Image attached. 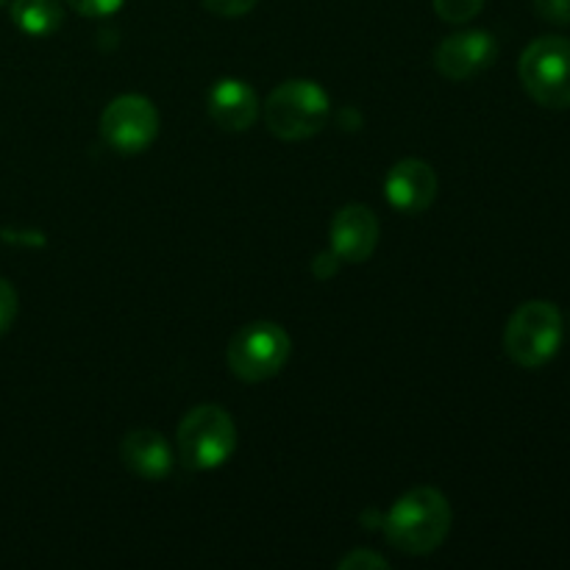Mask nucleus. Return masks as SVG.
I'll return each mask as SVG.
<instances>
[{"label": "nucleus", "instance_id": "1", "mask_svg": "<svg viewBox=\"0 0 570 570\" xmlns=\"http://www.w3.org/2000/svg\"><path fill=\"white\" fill-rule=\"evenodd\" d=\"M451 518L449 499L438 488H415L390 507L382 527L390 546L410 557H426L445 543Z\"/></svg>", "mask_w": 570, "mask_h": 570}, {"label": "nucleus", "instance_id": "2", "mask_svg": "<svg viewBox=\"0 0 570 570\" xmlns=\"http://www.w3.org/2000/svg\"><path fill=\"white\" fill-rule=\"evenodd\" d=\"M328 115H332V98L312 78H289L278 83L262 106L267 131L287 142L315 137L326 128Z\"/></svg>", "mask_w": 570, "mask_h": 570}, {"label": "nucleus", "instance_id": "3", "mask_svg": "<svg viewBox=\"0 0 570 570\" xmlns=\"http://www.w3.org/2000/svg\"><path fill=\"white\" fill-rule=\"evenodd\" d=\"M178 456L193 471H215L237 451V426L217 404H200L184 415L176 434Z\"/></svg>", "mask_w": 570, "mask_h": 570}, {"label": "nucleus", "instance_id": "4", "mask_svg": "<svg viewBox=\"0 0 570 570\" xmlns=\"http://www.w3.org/2000/svg\"><path fill=\"white\" fill-rule=\"evenodd\" d=\"M562 343V315L551 301H527L504 328V351L515 365L534 371L554 360Z\"/></svg>", "mask_w": 570, "mask_h": 570}, {"label": "nucleus", "instance_id": "5", "mask_svg": "<svg viewBox=\"0 0 570 570\" xmlns=\"http://www.w3.org/2000/svg\"><path fill=\"white\" fill-rule=\"evenodd\" d=\"M518 76L534 104L546 109H570V39L540 37L523 50Z\"/></svg>", "mask_w": 570, "mask_h": 570}, {"label": "nucleus", "instance_id": "6", "mask_svg": "<svg viewBox=\"0 0 570 570\" xmlns=\"http://www.w3.org/2000/svg\"><path fill=\"white\" fill-rule=\"evenodd\" d=\"M289 334L273 321H254L239 328L226 351L228 367L243 382L256 384L278 376L289 360Z\"/></svg>", "mask_w": 570, "mask_h": 570}, {"label": "nucleus", "instance_id": "7", "mask_svg": "<svg viewBox=\"0 0 570 570\" xmlns=\"http://www.w3.org/2000/svg\"><path fill=\"white\" fill-rule=\"evenodd\" d=\"M159 134V111L145 95H120L100 115V137L117 154H142Z\"/></svg>", "mask_w": 570, "mask_h": 570}, {"label": "nucleus", "instance_id": "8", "mask_svg": "<svg viewBox=\"0 0 570 570\" xmlns=\"http://www.w3.org/2000/svg\"><path fill=\"white\" fill-rule=\"evenodd\" d=\"M499 56V42L490 31H460L445 37L434 50V67L449 81H468L488 70Z\"/></svg>", "mask_w": 570, "mask_h": 570}, {"label": "nucleus", "instance_id": "9", "mask_svg": "<svg viewBox=\"0 0 570 570\" xmlns=\"http://www.w3.org/2000/svg\"><path fill=\"white\" fill-rule=\"evenodd\" d=\"M438 173L423 159H401L390 167L384 195L390 206H395L404 215H421L438 198Z\"/></svg>", "mask_w": 570, "mask_h": 570}, {"label": "nucleus", "instance_id": "10", "mask_svg": "<svg viewBox=\"0 0 570 570\" xmlns=\"http://www.w3.org/2000/svg\"><path fill=\"white\" fill-rule=\"evenodd\" d=\"M332 250L343 262H365L371 259L379 245V220L367 206L351 204L334 215L332 228Z\"/></svg>", "mask_w": 570, "mask_h": 570}, {"label": "nucleus", "instance_id": "11", "mask_svg": "<svg viewBox=\"0 0 570 570\" xmlns=\"http://www.w3.org/2000/svg\"><path fill=\"white\" fill-rule=\"evenodd\" d=\"M122 465L145 482H159L173 471V449L156 429H134L120 443Z\"/></svg>", "mask_w": 570, "mask_h": 570}, {"label": "nucleus", "instance_id": "12", "mask_svg": "<svg viewBox=\"0 0 570 570\" xmlns=\"http://www.w3.org/2000/svg\"><path fill=\"white\" fill-rule=\"evenodd\" d=\"M259 111V98L239 78H220L209 89V117L226 131H248Z\"/></svg>", "mask_w": 570, "mask_h": 570}, {"label": "nucleus", "instance_id": "13", "mask_svg": "<svg viewBox=\"0 0 570 570\" xmlns=\"http://www.w3.org/2000/svg\"><path fill=\"white\" fill-rule=\"evenodd\" d=\"M11 20L28 37H50L65 22V9L61 0H14Z\"/></svg>", "mask_w": 570, "mask_h": 570}, {"label": "nucleus", "instance_id": "14", "mask_svg": "<svg viewBox=\"0 0 570 570\" xmlns=\"http://www.w3.org/2000/svg\"><path fill=\"white\" fill-rule=\"evenodd\" d=\"M432 3H434V11H438L440 20L462 26V22L473 20V17L482 11L484 0H432Z\"/></svg>", "mask_w": 570, "mask_h": 570}, {"label": "nucleus", "instance_id": "15", "mask_svg": "<svg viewBox=\"0 0 570 570\" xmlns=\"http://www.w3.org/2000/svg\"><path fill=\"white\" fill-rule=\"evenodd\" d=\"M17 309H20V298H17V289L11 287L6 278H0V337L11 328L14 323Z\"/></svg>", "mask_w": 570, "mask_h": 570}, {"label": "nucleus", "instance_id": "16", "mask_svg": "<svg viewBox=\"0 0 570 570\" xmlns=\"http://www.w3.org/2000/svg\"><path fill=\"white\" fill-rule=\"evenodd\" d=\"M373 568L384 570V568H390V562L384 560L382 554H376V551H367V549H356L340 560V570H373Z\"/></svg>", "mask_w": 570, "mask_h": 570}, {"label": "nucleus", "instance_id": "17", "mask_svg": "<svg viewBox=\"0 0 570 570\" xmlns=\"http://www.w3.org/2000/svg\"><path fill=\"white\" fill-rule=\"evenodd\" d=\"M532 6L551 26H570V0H532Z\"/></svg>", "mask_w": 570, "mask_h": 570}, {"label": "nucleus", "instance_id": "18", "mask_svg": "<svg viewBox=\"0 0 570 570\" xmlns=\"http://www.w3.org/2000/svg\"><path fill=\"white\" fill-rule=\"evenodd\" d=\"M256 3L259 0H204L206 9L220 17H243L248 11H254Z\"/></svg>", "mask_w": 570, "mask_h": 570}, {"label": "nucleus", "instance_id": "19", "mask_svg": "<svg viewBox=\"0 0 570 570\" xmlns=\"http://www.w3.org/2000/svg\"><path fill=\"white\" fill-rule=\"evenodd\" d=\"M78 14H87V17H106V14H115L117 9L122 6V0H67Z\"/></svg>", "mask_w": 570, "mask_h": 570}, {"label": "nucleus", "instance_id": "20", "mask_svg": "<svg viewBox=\"0 0 570 570\" xmlns=\"http://www.w3.org/2000/svg\"><path fill=\"white\" fill-rule=\"evenodd\" d=\"M340 262H343V259H340L334 250H321V254L315 256V262H312V273H315L321 282H328L332 276H337Z\"/></svg>", "mask_w": 570, "mask_h": 570}, {"label": "nucleus", "instance_id": "21", "mask_svg": "<svg viewBox=\"0 0 570 570\" xmlns=\"http://www.w3.org/2000/svg\"><path fill=\"white\" fill-rule=\"evenodd\" d=\"M6 3V0H0V6H3Z\"/></svg>", "mask_w": 570, "mask_h": 570}]
</instances>
